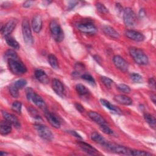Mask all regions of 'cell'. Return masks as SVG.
<instances>
[{
    "label": "cell",
    "mask_w": 156,
    "mask_h": 156,
    "mask_svg": "<svg viewBox=\"0 0 156 156\" xmlns=\"http://www.w3.org/2000/svg\"><path fill=\"white\" fill-rule=\"evenodd\" d=\"M129 54L135 62L137 64L140 65H146L148 64L149 58L141 49L135 47L130 48Z\"/></svg>",
    "instance_id": "1"
},
{
    "label": "cell",
    "mask_w": 156,
    "mask_h": 156,
    "mask_svg": "<svg viewBox=\"0 0 156 156\" xmlns=\"http://www.w3.org/2000/svg\"><path fill=\"white\" fill-rule=\"evenodd\" d=\"M2 115L5 120L7 121L12 125H13L16 128H20L21 126L20 122L18 118L13 114L9 113L5 111H2Z\"/></svg>",
    "instance_id": "15"
},
{
    "label": "cell",
    "mask_w": 156,
    "mask_h": 156,
    "mask_svg": "<svg viewBox=\"0 0 156 156\" xmlns=\"http://www.w3.org/2000/svg\"><path fill=\"white\" fill-rule=\"evenodd\" d=\"M8 65L11 72L16 75H21L26 73L27 68L24 64L18 58L7 60Z\"/></svg>",
    "instance_id": "3"
},
{
    "label": "cell",
    "mask_w": 156,
    "mask_h": 156,
    "mask_svg": "<svg viewBox=\"0 0 156 156\" xmlns=\"http://www.w3.org/2000/svg\"><path fill=\"white\" fill-rule=\"evenodd\" d=\"M49 29L54 39L57 42H61L64 39V33L58 22L54 20H52L49 24Z\"/></svg>",
    "instance_id": "4"
},
{
    "label": "cell",
    "mask_w": 156,
    "mask_h": 156,
    "mask_svg": "<svg viewBox=\"0 0 156 156\" xmlns=\"http://www.w3.org/2000/svg\"><path fill=\"white\" fill-rule=\"evenodd\" d=\"M77 144L80 147V148L83 151L87 153L90 155H97L98 154V151L93 147L90 144L85 143L83 141H78Z\"/></svg>",
    "instance_id": "17"
},
{
    "label": "cell",
    "mask_w": 156,
    "mask_h": 156,
    "mask_svg": "<svg viewBox=\"0 0 156 156\" xmlns=\"http://www.w3.org/2000/svg\"><path fill=\"white\" fill-rule=\"evenodd\" d=\"M21 27L24 42L28 45H31L33 43L34 39L32 35L30 24L27 19H24L23 20Z\"/></svg>",
    "instance_id": "6"
},
{
    "label": "cell",
    "mask_w": 156,
    "mask_h": 156,
    "mask_svg": "<svg viewBox=\"0 0 156 156\" xmlns=\"http://www.w3.org/2000/svg\"><path fill=\"white\" fill-rule=\"evenodd\" d=\"M9 92H10V94L13 98H16L19 96V93H18L19 90L14 85V84H12V85H10V87L9 88Z\"/></svg>",
    "instance_id": "33"
},
{
    "label": "cell",
    "mask_w": 156,
    "mask_h": 156,
    "mask_svg": "<svg viewBox=\"0 0 156 156\" xmlns=\"http://www.w3.org/2000/svg\"><path fill=\"white\" fill-rule=\"evenodd\" d=\"M38 135L43 140L50 141L53 139V134L51 129L46 126L37 124L34 126Z\"/></svg>",
    "instance_id": "8"
},
{
    "label": "cell",
    "mask_w": 156,
    "mask_h": 156,
    "mask_svg": "<svg viewBox=\"0 0 156 156\" xmlns=\"http://www.w3.org/2000/svg\"><path fill=\"white\" fill-rule=\"evenodd\" d=\"M117 88L121 92H123L124 93H129L131 91V89L130 88L126 85V84H123V83H121V84H119L117 87Z\"/></svg>",
    "instance_id": "38"
},
{
    "label": "cell",
    "mask_w": 156,
    "mask_h": 156,
    "mask_svg": "<svg viewBox=\"0 0 156 156\" xmlns=\"http://www.w3.org/2000/svg\"><path fill=\"white\" fill-rule=\"evenodd\" d=\"M48 60L49 65L54 69L58 68V62L57 57L53 54H49L48 57Z\"/></svg>",
    "instance_id": "28"
},
{
    "label": "cell",
    "mask_w": 156,
    "mask_h": 156,
    "mask_svg": "<svg viewBox=\"0 0 156 156\" xmlns=\"http://www.w3.org/2000/svg\"><path fill=\"white\" fill-rule=\"evenodd\" d=\"M125 35L129 39L135 41H142L144 39V36L140 32L134 30H127L125 32Z\"/></svg>",
    "instance_id": "14"
},
{
    "label": "cell",
    "mask_w": 156,
    "mask_h": 156,
    "mask_svg": "<svg viewBox=\"0 0 156 156\" xmlns=\"http://www.w3.org/2000/svg\"><path fill=\"white\" fill-rule=\"evenodd\" d=\"M74 105H75L76 108L79 112L82 113V112H84V108H83V107L81 104H79V103H75V104H74Z\"/></svg>",
    "instance_id": "42"
},
{
    "label": "cell",
    "mask_w": 156,
    "mask_h": 156,
    "mask_svg": "<svg viewBox=\"0 0 156 156\" xmlns=\"http://www.w3.org/2000/svg\"><path fill=\"white\" fill-rule=\"evenodd\" d=\"M96 7L97 10L98 12H99L100 13H101L106 14V13H108V9L103 4H101L100 2H98L96 4Z\"/></svg>",
    "instance_id": "34"
},
{
    "label": "cell",
    "mask_w": 156,
    "mask_h": 156,
    "mask_svg": "<svg viewBox=\"0 0 156 156\" xmlns=\"http://www.w3.org/2000/svg\"><path fill=\"white\" fill-rule=\"evenodd\" d=\"M151 100L152 101V102L155 104V95L154 94H152V95H151Z\"/></svg>",
    "instance_id": "46"
},
{
    "label": "cell",
    "mask_w": 156,
    "mask_h": 156,
    "mask_svg": "<svg viewBox=\"0 0 156 156\" xmlns=\"http://www.w3.org/2000/svg\"><path fill=\"white\" fill-rule=\"evenodd\" d=\"M130 79L133 82L135 83H140L143 81L142 76L140 74L135 73H133L130 74Z\"/></svg>",
    "instance_id": "36"
},
{
    "label": "cell",
    "mask_w": 156,
    "mask_h": 156,
    "mask_svg": "<svg viewBox=\"0 0 156 156\" xmlns=\"http://www.w3.org/2000/svg\"><path fill=\"white\" fill-rule=\"evenodd\" d=\"M16 25V21L14 20H9L4 26L1 27V32L3 36L5 37L10 35V34L13 31Z\"/></svg>",
    "instance_id": "11"
},
{
    "label": "cell",
    "mask_w": 156,
    "mask_h": 156,
    "mask_svg": "<svg viewBox=\"0 0 156 156\" xmlns=\"http://www.w3.org/2000/svg\"><path fill=\"white\" fill-rule=\"evenodd\" d=\"M4 58L8 60L13 58H18V55L16 52L12 49H9L4 53Z\"/></svg>",
    "instance_id": "29"
},
{
    "label": "cell",
    "mask_w": 156,
    "mask_h": 156,
    "mask_svg": "<svg viewBox=\"0 0 156 156\" xmlns=\"http://www.w3.org/2000/svg\"><path fill=\"white\" fill-rule=\"evenodd\" d=\"M11 124L6 120L1 121L0 123V133L2 135H6L12 131Z\"/></svg>",
    "instance_id": "23"
},
{
    "label": "cell",
    "mask_w": 156,
    "mask_h": 156,
    "mask_svg": "<svg viewBox=\"0 0 156 156\" xmlns=\"http://www.w3.org/2000/svg\"><path fill=\"white\" fill-rule=\"evenodd\" d=\"M76 89L77 92L81 96H87L90 93V91L87 87L81 83L77 84L76 85Z\"/></svg>",
    "instance_id": "27"
},
{
    "label": "cell",
    "mask_w": 156,
    "mask_h": 156,
    "mask_svg": "<svg viewBox=\"0 0 156 156\" xmlns=\"http://www.w3.org/2000/svg\"><path fill=\"white\" fill-rule=\"evenodd\" d=\"M77 28L79 30L83 33L94 34L96 32V27L90 22H81L76 24Z\"/></svg>",
    "instance_id": "9"
},
{
    "label": "cell",
    "mask_w": 156,
    "mask_h": 156,
    "mask_svg": "<svg viewBox=\"0 0 156 156\" xmlns=\"http://www.w3.org/2000/svg\"><path fill=\"white\" fill-rule=\"evenodd\" d=\"M52 87L53 90L55 91V93L58 95L59 96L63 98L65 94V88L64 87L58 79H54L52 80Z\"/></svg>",
    "instance_id": "12"
},
{
    "label": "cell",
    "mask_w": 156,
    "mask_h": 156,
    "mask_svg": "<svg viewBox=\"0 0 156 156\" xmlns=\"http://www.w3.org/2000/svg\"><path fill=\"white\" fill-rule=\"evenodd\" d=\"M32 27L34 31L36 33H39L42 28V19L40 15H37L32 18Z\"/></svg>",
    "instance_id": "18"
},
{
    "label": "cell",
    "mask_w": 156,
    "mask_h": 156,
    "mask_svg": "<svg viewBox=\"0 0 156 156\" xmlns=\"http://www.w3.org/2000/svg\"><path fill=\"white\" fill-rule=\"evenodd\" d=\"M81 77L85 80L88 82L91 85H95V80L94 78L89 74H83L81 76Z\"/></svg>",
    "instance_id": "39"
},
{
    "label": "cell",
    "mask_w": 156,
    "mask_h": 156,
    "mask_svg": "<svg viewBox=\"0 0 156 156\" xmlns=\"http://www.w3.org/2000/svg\"><path fill=\"white\" fill-rule=\"evenodd\" d=\"M148 85H149V86L151 88L155 90V80L154 77H151L149 79Z\"/></svg>",
    "instance_id": "41"
},
{
    "label": "cell",
    "mask_w": 156,
    "mask_h": 156,
    "mask_svg": "<svg viewBox=\"0 0 156 156\" xmlns=\"http://www.w3.org/2000/svg\"><path fill=\"white\" fill-rule=\"evenodd\" d=\"M104 147H105L108 150L115 153L130 155L131 149H129L128 147L119 145L116 143L107 141V143L104 145Z\"/></svg>",
    "instance_id": "7"
},
{
    "label": "cell",
    "mask_w": 156,
    "mask_h": 156,
    "mask_svg": "<svg viewBox=\"0 0 156 156\" xmlns=\"http://www.w3.org/2000/svg\"><path fill=\"white\" fill-rule=\"evenodd\" d=\"M91 139L94 141V142L100 144L101 145H102L104 146L105 143H107V140L99 133L96 132H94L91 135Z\"/></svg>",
    "instance_id": "24"
},
{
    "label": "cell",
    "mask_w": 156,
    "mask_h": 156,
    "mask_svg": "<svg viewBox=\"0 0 156 156\" xmlns=\"http://www.w3.org/2000/svg\"><path fill=\"white\" fill-rule=\"evenodd\" d=\"M5 41H6V43L7 44L12 47V48L13 49H20V44L19 43H18V41L12 37H11L10 35H9V36H7L5 37Z\"/></svg>",
    "instance_id": "26"
},
{
    "label": "cell",
    "mask_w": 156,
    "mask_h": 156,
    "mask_svg": "<svg viewBox=\"0 0 156 156\" xmlns=\"http://www.w3.org/2000/svg\"><path fill=\"white\" fill-rule=\"evenodd\" d=\"M27 109H28L29 113H30V115L34 118L37 119H41V117H40V115H39V113H38V111H37L35 108H33L32 107H29L27 108Z\"/></svg>",
    "instance_id": "32"
},
{
    "label": "cell",
    "mask_w": 156,
    "mask_h": 156,
    "mask_svg": "<svg viewBox=\"0 0 156 156\" xmlns=\"http://www.w3.org/2000/svg\"><path fill=\"white\" fill-rule=\"evenodd\" d=\"M22 104L20 101H15L12 105V109L13 112L20 114L21 112Z\"/></svg>",
    "instance_id": "31"
},
{
    "label": "cell",
    "mask_w": 156,
    "mask_h": 156,
    "mask_svg": "<svg viewBox=\"0 0 156 156\" xmlns=\"http://www.w3.org/2000/svg\"><path fill=\"white\" fill-rule=\"evenodd\" d=\"M101 79L102 82L104 83V85L107 88H110L112 85L113 83V81L111 79L105 76H102Z\"/></svg>",
    "instance_id": "37"
},
{
    "label": "cell",
    "mask_w": 156,
    "mask_h": 156,
    "mask_svg": "<svg viewBox=\"0 0 156 156\" xmlns=\"http://www.w3.org/2000/svg\"><path fill=\"white\" fill-rule=\"evenodd\" d=\"M44 115L47 121L50 123V124L56 129L60 127V122L58 118L52 113L48 111L47 110L44 111Z\"/></svg>",
    "instance_id": "13"
},
{
    "label": "cell",
    "mask_w": 156,
    "mask_h": 156,
    "mask_svg": "<svg viewBox=\"0 0 156 156\" xmlns=\"http://www.w3.org/2000/svg\"><path fill=\"white\" fill-rule=\"evenodd\" d=\"M0 154H1V155L3 156V155H8L9 154H8V153H7V152H4L3 151H1V152H0Z\"/></svg>",
    "instance_id": "47"
},
{
    "label": "cell",
    "mask_w": 156,
    "mask_h": 156,
    "mask_svg": "<svg viewBox=\"0 0 156 156\" xmlns=\"http://www.w3.org/2000/svg\"><path fill=\"white\" fill-rule=\"evenodd\" d=\"M123 21L127 27H132L136 26L137 22L136 16L131 8L127 7L124 10Z\"/></svg>",
    "instance_id": "5"
},
{
    "label": "cell",
    "mask_w": 156,
    "mask_h": 156,
    "mask_svg": "<svg viewBox=\"0 0 156 156\" xmlns=\"http://www.w3.org/2000/svg\"><path fill=\"white\" fill-rule=\"evenodd\" d=\"M114 100L116 102L124 105H129L132 104V99L124 94H117L115 96Z\"/></svg>",
    "instance_id": "19"
},
{
    "label": "cell",
    "mask_w": 156,
    "mask_h": 156,
    "mask_svg": "<svg viewBox=\"0 0 156 156\" xmlns=\"http://www.w3.org/2000/svg\"><path fill=\"white\" fill-rule=\"evenodd\" d=\"M69 133H70L71 135H73V136H75L77 138H81V136L80 135H79L76 131H74V130H71V131H69Z\"/></svg>",
    "instance_id": "45"
},
{
    "label": "cell",
    "mask_w": 156,
    "mask_h": 156,
    "mask_svg": "<svg viewBox=\"0 0 156 156\" xmlns=\"http://www.w3.org/2000/svg\"><path fill=\"white\" fill-rule=\"evenodd\" d=\"M77 1H69V4H68V9H69V10L73 9L76 6V5L77 4Z\"/></svg>",
    "instance_id": "43"
},
{
    "label": "cell",
    "mask_w": 156,
    "mask_h": 156,
    "mask_svg": "<svg viewBox=\"0 0 156 156\" xmlns=\"http://www.w3.org/2000/svg\"><path fill=\"white\" fill-rule=\"evenodd\" d=\"M144 118L145 119V121H146V122L149 124V126L155 129V125H156V120H155V117L149 113H144Z\"/></svg>",
    "instance_id": "25"
},
{
    "label": "cell",
    "mask_w": 156,
    "mask_h": 156,
    "mask_svg": "<svg viewBox=\"0 0 156 156\" xmlns=\"http://www.w3.org/2000/svg\"><path fill=\"white\" fill-rule=\"evenodd\" d=\"M88 115L92 121H93L99 126L107 124V121L104 118V117L96 112H93V111L89 112L88 113Z\"/></svg>",
    "instance_id": "16"
},
{
    "label": "cell",
    "mask_w": 156,
    "mask_h": 156,
    "mask_svg": "<svg viewBox=\"0 0 156 156\" xmlns=\"http://www.w3.org/2000/svg\"><path fill=\"white\" fill-rule=\"evenodd\" d=\"M33 1H25L24 3H23V7H26V8H28V7H30L32 4H33Z\"/></svg>",
    "instance_id": "44"
},
{
    "label": "cell",
    "mask_w": 156,
    "mask_h": 156,
    "mask_svg": "<svg viewBox=\"0 0 156 156\" xmlns=\"http://www.w3.org/2000/svg\"><path fill=\"white\" fill-rule=\"evenodd\" d=\"M113 62L115 66L121 71L126 72L128 70V63L121 56L115 55L113 58Z\"/></svg>",
    "instance_id": "10"
},
{
    "label": "cell",
    "mask_w": 156,
    "mask_h": 156,
    "mask_svg": "<svg viewBox=\"0 0 156 156\" xmlns=\"http://www.w3.org/2000/svg\"><path fill=\"white\" fill-rule=\"evenodd\" d=\"M103 31L105 34L115 39H118L120 37L119 34L114 28L110 26H104L103 27Z\"/></svg>",
    "instance_id": "21"
},
{
    "label": "cell",
    "mask_w": 156,
    "mask_h": 156,
    "mask_svg": "<svg viewBox=\"0 0 156 156\" xmlns=\"http://www.w3.org/2000/svg\"><path fill=\"white\" fill-rule=\"evenodd\" d=\"M152 154L147 152L144 151H139V150H133L131 149L130 151V155L134 156H149Z\"/></svg>",
    "instance_id": "30"
},
{
    "label": "cell",
    "mask_w": 156,
    "mask_h": 156,
    "mask_svg": "<svg viewBox=\"0 0 156 156\" xmlns=\"http://www.w3.org/2000/svg\"><path fill=\"white\" fill-rule=\"evenodd\" d=\"M35 76L36 79L42 83H48L49 82L48 76L45 72L41 69H36L35 71Z\"/></svg>",
    "instance_id": "20"
},
{
    "label": "cell",
    "mask_w": 156,
    "mask_h": 156,
    "mask_svg": "<svg viewBox=\"0 0 156 156\" xmlns=\"http://www.w3.org/2000/svg\"><path fill=\"white\" fill-rule=\"evenodd\" d=\"M26 92L27 100L32 101L38 107H39L41 110L44 111L47 110L46 103L43 98L38 94H37L32 88H27L26 90Z\"/></svg>",
    "instance_id": "2"
},
{
    "label": "cell",
    "mask_w": 156,
    "mask_h": 156,
    "mask_svg": "<svg viewBox=\"0 0 156 156\" xmlns=\"http://www.w3.org/2000/svg\"><path fill=\"white\" fill-rule=\"evenodd\" d=\"M13 84L18 90H20V89H22L26 85L27 81L24 79H20L16 80Z\"/></svg>",
    "instance_id": "35"
},
{
    "label": "cell",
    "mask_w": 156,
    "mask_h": 156,
    "mask_svg": "<svg viewBox=\"0 0 156 156\" xmlns=\"http://www.w3.org/2000/svg\"><path fill=\"white\" fill-rule=\"evenodd\" d=\"M100 126V129L104 133H105L106 134H108V135L113 134V130L108 126L107 124H104V125H101V126Z\"/></svg>",
    "instance_id": "40"
},
{
    "label": "cell",
    "mask_w": 156,
    "mask_h": 156,
    "mask_svg": "<svg viewBox=\"0 0 156 156\" xmlns=\"http://www.w3.org/2000/svg\"><path fill=\"white\" fill-rule=\"evenodd\" d=\"M100 102L102 105L105 107L107 108H108L110 111H112L115 113H117V114H122L121 110L118 107H117L116 106L111 104L107 100L104 99H101Z\"/></svg>",
    "instance_id": "22"
}]
</instances>
